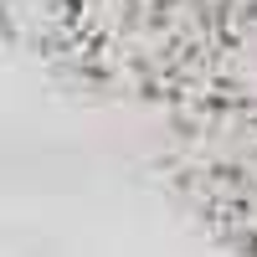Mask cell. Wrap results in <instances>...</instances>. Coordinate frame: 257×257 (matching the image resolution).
<instances>
[{"mask_svg":"<svg viewBox=\"0 0 257 257\" xmlns=\"http://www.w3.org/2000/svg\"><path fill=\"white\" fill-rule=\"evenodd\" d=\"M57 88L144 123L165 201L221 257H257V0H6Z\"/></svg>","mask_w":257,"mask_h":257,"instance_id":"1","label":"cell"}]
</instances>
